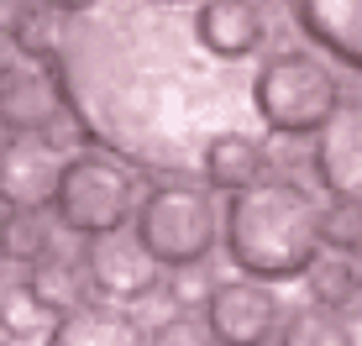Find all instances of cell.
Wrapping results in <instances>:
<instances>
[{
    "mask_svg": "<svg viewBox=\"0 0 362 346\" xmlns=\"http://www.w3.org/2000/svg\"><path fill=\"white\" fill-rule=\"evenodd\" d=\"M315 179L326 184L331 200H352L362 205V95L341 100V110L315 131Z\"/></svg>",
    "mask_w": 362,
    "mask_h": 346,
    "instance_id": "ba28073f",
    "label": "cell"
},
{
    "mask_svg": "<svg viewBox=\"0 0 362 346\" xmlns=\"http://www.w3.org/2000/svg\"><path fill=\"white\" fill-rule=\"evenodd\" d=\"M357 268L346 263V257H315V268H310V294H315V304H331V310H341V304L357 299Z\"/></svg>",
    "mask_w": 362,
    "mask_h": 346,
    "instance_id": "d6986e66",
    "label": "cell"
},
{
    "mask_svg": "<svg viewBox=\"0 0 362 346\" xmlns=\"http://www.w3.org/2000/svg\"><path fill=\"white\" fill-rule=\"evenodd\" d=\"M216 205L194 184H158L136 210V237L163 268H199L216 246Z\"/></svg>",
    "mask_w": 362,
    "mask_h": 346,
    "instance_id": "5b68a950",
    "label": "cell"
},
{
    "mask_svg": "<svg viewBox=\"0 0 362 346\" xmlns=\"http://www.w3.org/2000/svg\"><path fill=\"white\" fill-rule=\"evenodd\" d=\"M53 11H64V16H84V11H95L100 0H47Z\"/></svg>",
    "mask_w": 362,
    "mask_h": 346,
    "instance_id": "484cf974",
    "label": "cell"
},
{
    "mask_svg": "<svg viewBox=\"0 0 362 346\" xmlns=\"http://www.w3.org/2000/svg\"><path fill=\"white\" fill-rule=\"evenodd\" d=\"M168 294L179 304H199V299H210V283L199 268H173V283H168Z\"/></svg>",
    "mask_w": 362,
    "mask_h": 346,
    "instance_id": "603a6c76",
    "label": "cell"
},
{
    "mask_svg": "<svg viewBox=\"0 0 362 346\" xmlns=\"http://www.w3.org/2000/svg\"><path fill=\"white\" fill-rule=\"evenodd\" d=\"M47 346H153L142 336L132 315H121L116 304H79V310L53 320Z\"/></svg>",
    "mask_w": 362,
    "mask_h": 346,
    "instance_id": "5bb4252c",
    "label": "cell"
},
{
    "mask_svg": "<svg viewBox=\"0 0 362 346\" xmlns=\"http://www.w3.org/2000/svg\"><path fill=\"white\" fill-rule=\"evenodd\" d=\"M58 153L42 137H6L0 142V205L6 210H42L58 200Z\"/></svg>",
    "mask_w": 362,
    "mask_h": 346,
    "instance_id": "9c48e42d",
    "label": "cell"
},
{
    "mask_svg": "<svg viewBox=\"0 0 362 346\" xmlns=\"http://www.w3.org/2000/svg\"><path fill=\"white\" fill-rule=\"evenodd\" d=\"M194 32L205 42V53H216L221 64H242V58L263 53L268 16H263L257 0H199Z\"/></svg>",
    "mask_w": 362,
    "mask_h": 346,
    "instance_id": "8fae6325",
    "label": "cell"
},
{
    "mask_svg": "<svg viewBox=\"0 0 362 346\" xmlns=\"http://www.w3.org/2000/svg\"><path fill=\"white\" fill-rule=\"evenodd\" d=\"M64 110V90H58L53 64H16L0 79V126L11 137H37L47 121Z\"/></svg>",
    "mask_w": 362,
    "mask_h": 346,
    "instance_id": "30bf717a",
    "label": "cell"
},
{
    "mask_svg": "<svg viewBox=\"0 0 362 346\" xmlns=\"http://www.w3.org/2000/svg\"><path fill=\"white\" fill-rule=\"evenodd\" d=\"M153 346H216V336H210V320H199V315H168V320H158V330L147 336Z\"/></svg>",
    "mask_w": 362,
    "mask_h": 346,
    "instance_id": "7402d4cb",
    "label": "cell"
},
{
    "mask_svg": "<svg viewBox=\"0 0 362 346\" xmlns=\"http://www.w3.org/2000/svg\"><path fill=\"white\" fill-rule=\"evenodd\" d=\"M27 289L37 294V304H42V310L58 320V315L79 310L84 278H79V268H74V263H64V257H42V263L27 268Z\"/></svg>",
    "mask_w": 362,
    "mask_h": 346,
    "instance_id": "2e32d148",
    "label": "cell"
},
{
    "mask_svg": "<svg viewBox=\"0 0 362 346\" xmlns=\"http://www.w3.org/2000/svg\"><path fill=\"white\" fill-rule=\"evenodd\" d=\"M158 257L142 246V237L127 231H110V237H90L84 246V278L95 294H105L110 304H136L158 289Z\"/></svg>",
    "mask_w": 362,
    "mask_h": 346,
    "instance_id": "52a82bcc",
    "label": "cell"
},
{
    "mask_svg": "<svg viewBox=\"0 0 362 346\" xmlns=\"http://www.w3.org/2000/svg\"><path fill=\"white\" fill-rule=\"evenodd\" d=\"M16 58H21V47H16V37H11V27H0V79H6L11 68H16Z\"/></svg>",
    "mask_w": 362,
    "mask_h": 346,
    "instance_id": "d4e9b609",
    "label": "cell"
},
{
    "mask_svg": "<svg viewBox=\"0 0 362 346\" xmlns=\"http://www.w3.org/2000/svg\"><path fill=\"white\" fill-rule=\"evenodd\" d=\"M42 320H47V310L37 304V294L27 289V283L0 289V330H6V336H32Z\"/></svg>",
    "mask_w": 362,
    "mask_h": 346,
    "instance_id": "44dd1931",
    "label": "cell"
},
{
    "mask_svg": "<svg viewBox=\"0 0 362 346\" xmlns=\"http://www.w3.org/2000/svg\"><path fill=\"white\" fill-rule=\"evenodd\" d=\"M205 320H210L216 346H268V341H279V330H284L279 294H273L263 278H247V273L210 289Z\"/></svg>",
    "mask_w": 362,
    "mask_h": 346,
    "instance_id": "8992f818",
    "label": "cell"
},
{
    "mask_svg": "<svg viewBox=\"0 0 362 346\" xmlns=\"http://www.w3.org/2000/svg\"><path fill=\"white\" fill-rule=\"evenodd\" d=\"M79 137H84V126L69 116V110H58V116L42 126V142L53 147V153H74V142H79Z\"/></svg>",
    "mask_w": 362,
    "mask_h": 346,
    "instance_id": "cb8c5ba5",
    "label": "cell"
},
{
    "mask_svg": "<svg viewBox=\"0 0 362 346\" xmlns=\"http://www.w3.org/2000/svg\"><path fill=\"white\" fill-rule=\"evenodd\" d=\"M279 346H357V336H352V326H346L341 310H331V304H310V310H299V315L284 320Z\"/></svg>",
    "mask_w": 362,
    "mask_h": 346,
    "instance_id": "e0dca14e",
    "label": "cell"
},
{
    "mask_svg": "<svg viewBox=\"0 0 362 346\" xmlns=\"http://www.w3.org/2000/svg\"><path fill=\"white\" fill-rule=\"evenodd\" d=\"M173 6H179V0H173Z\"/></svg>",
    "mask_w": 362,
    "mask_h": 346,
    "instance_id": "f1b7e54d",
    "label": "cell"
},
{
    "mask_svg": "<svg viewBox=\"0 0 362 346\" xmlns=\"http://www.w3.org/2000/svg\"><path fill=\"white\" fill-rule=\"evenodd\" d=\"M320 241H326L331 252H362V205L331 200L320 210Z\"/></svg>",
    "mask_w": 362,
    "mask_h": 346,
    "instance_id": "ffe728a7",
    "label": "cell"
},
{
    "mask_svg": "<svg viewBox=\"0 0 362 346\" xmlns=\"http://www.w3.org/2000/svg\"><path fill=\"white\" fill-rule=\"evenodd\" d=\"M263 168H268V153L257 137H247L242 126L221 131V137H210L205 157H199V173H205L210 189L221 194H242L252 189V184H263Z\"/></svg>",
    "mask_w": 362,
    "mask_h": 346,
    "instance_id": "4fadbf2b",
    "label": "cell"
},
{
    "mask_svg": "<svg viewBox=\"0 0 362 346\" xmlns=\"http://www.w3.org/2000/svg\"><path fill=\"white\" fill-rule=\"evenodd\" d=\"M294 16L336 64L362 73V0H294Z\"/></svg>",
    "mask_w": 362,
    "mask_h": 346,
    "instance_id": "7c38bea8",
    "label": "cell"
},
{
    "mask_svg": "<svg viewBox=\"0 0 362 346\" xmlns=\"http://www.w3.org/2000/svg\"><path fill=\"white\" fill-rule=\"evenodd\" d=\"M11 37H16V47L32 64H53L64 37H69V16L53 11L47 0H32V6H21L16 16H11Z\"/></svg>",
    "mask_w": 362,
    "mask_h": 346,
    "instance_id": "9a60e30c",
    "label": "cell"
},
{
    "mask_svg": "<svg viewBox=\"0 0 362 346\" xmlns=\"http://www.w3.org/2000/svg\"><path fill=\"white\" fill-rule=\"evenodd\" d=\"M53 73L84 142L158 173L199 168L252 105V79L205 53L173 0H100L69 21Z\"/></svg>",
    "mask_w": 362,
    "mask_h": 346,
    "instance_id": "6da1fadb",
    "label": "cell"
},
{
    "mask_svg": "<svg viewBox=\"0 0 362 346\" xmlns=\"http://www.w3.org/2000/svg\"><path fill=\"white\" fill-rule=\"evenodd\" d=\"M0 220H6V215H0ZM0 263H6V246H0Z\"/></svg>",
    "mask_w": 362,
    "mask_h": 346,
    "instance_id": "83f0119b",
    "label": "cell"
},
{
    "mask_svg": "<svg viewBox=\"0 0 362 346\" xmlns=\"http://www.w3.org/2000/svg\"><path fill=\"white\" fill-rule=\"evenodd\" d=\"M58 226L74 237H110L127 231V220H136V179L127 168V157L105 153V147H84V153L64 157L58 173Z\"/></svg>",
    "mask_w": 362,
    "mask_h": 346,
    "instance_id": "277c9868",
    "label": "cell"
},
{
    "mask_svg": "<svg viewBox=\"0 0 362 346\" xmlns=\"http://www.w3.org/2000/svg\"><path fill=\"white\" fill-rule=\"evenodd\" d=\"M0 246H6V263H42V257H53V231H47V220L37 215V210H11L6 220H0Z\"/></svg>",
    "mask_w": 362,
    "mask_h": 346,
    "instance_id": "ac0fdd59",
    "label": "cell"
},
{
    "mask_svg": "<svg viewBox=\"0 0 362 346\" xmlns=\"http://www.w3.org/2000/svg\"><path fill=\"white\" fill-rule=\"evenodd\" d=\"M252 110L279 137H315L341 110V79L326 58L305 53V47L273 53L252 73Z\"/></svg>",
    "mask_w": 362,
    "mask_h": 346,
    "instance_id": "3957f363",
    "label": "cell"
},
{
    "mask_svg": "<svg viewBox=\"0 0 362 346\" xmlns=\"http://www.w3.org/2000/svg\"><path fill=\"white\" fill-rule=\"evenodd\" d=\"M0 346H32L27 336H6V341H0Z\"/></svg>",
    "mask_w": 362,
    "mask_h": 346,
    "instance_id": "4316f807",
    "label": "cell"
},
{
    "mask_svg": "<svg viewBox=\"0 0 362 346\" xmlns=\"http://www.w3.org/2000/svg\"><path fill=\"white\" fill-rule=\"evenodd\" d=\"M226 252L247 278H299L320 257V205L294 179H263L231 194L226 205Z\"/></svg>",
    "mask_w": 362,
    "mask_h": 346,
    "instance_id": "7a4b0ae2",
    "label": "cell"
}]
</instances>
